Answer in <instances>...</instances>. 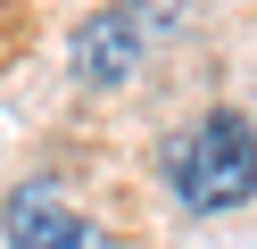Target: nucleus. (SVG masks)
<instances>
[{"label": "nucleus", "instance_id": "nucleus-1", "mask_svg": "<svg viewBox=\"0 0 257 249\" xmlns=\"http://www.w3.org/2000/svg\"><path fill=\"white\" fill-rule=\"evenodd\" d=\"M166 183L191 216H224L257 199V125L240 108H207L191 133L166 141Z\"/></svg>", "mask_w": 257, "mask_h": 249}, {"label": "nucleus", "instance_id": "nucleus-2", "mask_svg": "<svg viewBox=\"0 0 257 249\" xmlns=\"http://www.w3.org/2000/svg\"><path fill=\"white\" fill-rule=\"evenodd\" d=\"M0 241L9 249H100L58 183H17V191L0 199Z\"/></svg>", "mask_w": 257, "mask_h": 249}, {"label": "nucleus", "instance_id": "nucleus-3", "mask_svg": "<svg viewBox=\"0 0 257 249\" xmlns=\"http://www.w3.org/2000/svg\"><path fill=\"white\" fill-rule=\"evenodd\" d=\"M133 58H141L133 9H100V17L75 25V83H83V92H116V83L133 75Z\"/></svg>", "mask_w": 257, "mask_h": 249}]
</instances>
